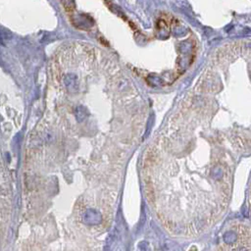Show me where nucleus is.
<instances>
[{
  "label": "nucleus",
  "instance_id": "1",
  "mask_svg": "<svg viewBox=\"0 0 251 251\" xmlns=\"http://www.w3.org/2000/svg\"><path fill=\"white\" fill-rule=\"evenodd\" d=\"M251 82L213 68L165 124L144 165L148 198L175 237H196L221 219L235 167L251 152Z\"/></svg>",
  "mask_w": 251,
  "mask_h": 251
}]
</instances>
